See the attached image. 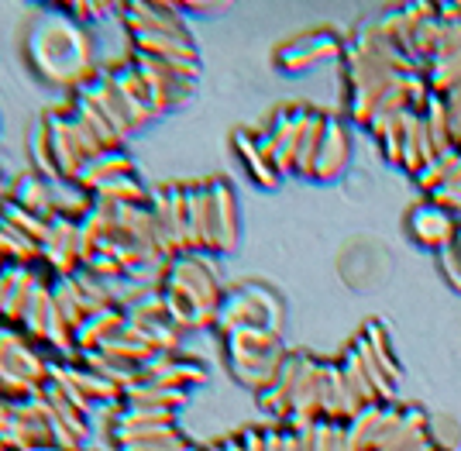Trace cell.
I'll use <instances>...</instances> for the list:
<instances>
[{
  "label": "cell",
  "mask_w": 461,
  "mask_h": 451,
  "mask_svg": "<svg viewBox=\"0 0 461 451\" xmlns=\"http://www.w3.org/2000/svg\"><path fill=\"white\" fill-rule=\"evenodd\" d=\"M28 62L49 86H86L96 77L94 41L69 11H45L28 32Z\"/></svg>",
  "instance_id": "6da1fadb"
},
{
  "label": "cell",
  "mask_w": 461,
  "mask_h": 451,
  "mask_svg": "<svg viewBox=\"0 0 461 451\" xmlns=\"http://www.w3.org/2000/svg\"><path fill=\"white\" fill-rule=\"evenodd\" d=\"M162 300H166V311L179 331H190V328H211L217 324L221 314V303L224 293L217 286V275L203 262V256H176L169 262V273L162 283Z\"/></svg>",
  "instance_id": "7a4b0ae2"
},
{
  "label": "cell",
  "mask_w": 461,
  "mask_h": 451,
  "mask_svg": "<svg viewBox=\"0 0 461 451\" xmlns=\"http://www.w3.org/2000/svg\"><path fill=\"white\" fill-rule=\"evenodd\" d=\"M230 375L255 392H266L286 362V345L276 331L266 328H238L224 334Z\"/></svg>",
  "instance_id": "3957f363"
},
{
  "label": "cell",
  "mask_w": 461,
  "mask_h": 451,
  "mask_svg": "<svg viewBox=\"0 0 461 451\" xmlns=\"http://www.w3.org/2000/svg\"><path fill=\"white\" fill-rule=\"evenodd\" d=\"M279 324H283L279 296L266 290V286H255V283L224 296L221 314H217V328L224 334L238 331V328H266V331L279 334Z\"/></svg>",
  "instance_id": "277c9868"
},
{
  "label": "cell",
  "mask_w": 461,
  "mask_h": 451,
  "mask_svg": "<svg viewBox=\"0 0 461 451\" xmlns=\"http://www.w3.org/2000/svg\"><path fill=\"white\" fill-rule=\"evenodd\" d=\"M403 231L410 235L413 245H420V248H427L430 256H438V252H444L447 245H455L461 224L447 214L444 207H438L434 200H420V203H413V207L406 211Z\"/></svg>",
  "instance_id": "5b68a950"
},
{
  "label": "cell",
  "mask_w": 461,
  "mask_h": 451,
  "mask_svg": "<svg viewBox=\"0 0 461 451\" xmlns=\"http://www.w3.org/2000/svg\"><path fill=\"white\" fill-rule=\"evenodd\" d=\"M334 56H345V41L338 39L334 32H307V35H300V39L286 41V45H279L276 49V66L283 69V73H303L310 66H317V62L324 59H334Z\"/></svg>",
  "instance_id": "8992f818"
},
{
  "label": "cell",
  "mask_w": 461,
  "mask_h": 451,
  "mask_svg": "<svg viewBox=\"0 0 461 451\" xmlns=\"http://www.w3.org/2000/svg\"><path fill=\"white\" fill-rule=\"evenodd\" d=\"M39 256H45L52 262V269L59 273V279H69L79 273V221L73 217H52L49 238L39 248Z\"/></svg>",
  "instance_id": "52a82bcc"
},
{
  "label": "cell",
  "mask_w": 461,
  "mask_h": 451,
  "mask_svg": "<svg viewBox=\"0 0 461 451\" xmlns=\"http://www.w3.org/2000/svg\"><path fill=\"white\" fill-rule=\"evenodd\" d=\"M121 18L131 28V35L145 32V35H166V39L193 41L183 18H179V11L169 7V4H131V7H124Z\"/></svg>",
  "instance_id": "ba28073f"
},
{
  "label": "cell",
  "mask_w": 461,
  "mask_h": 451,
  "mask_svg": "<svg viewBox=\"0 0 461 451\" xmlns=\"http://www.w3.org/2000/svg\"><path fill=\"white\" fill-rule=\"evenodd\" d=\"M79 97H86L96 111L107 118V124L114 128L117 138H124L135 131V124H131V118H128V111H124V100H121L114 79L107 77V73H96L86 86H79Z\"/></svg>",
  "instance_id": "9c48e42d"
},
{
  "label": "cell",
  "mask_w": 461,
  "mask_h": 451,
  "mask_svg": "<svg viewBox=\"0 0 461 451\" xmlns=\"http://www.w3.org/2000/svg\"><path fill=\"white\" fill-rule=\"evenodd\" d=\"M348 158H351V131L341 118L327 121V135L324 145H321V156H317V166H313V176L317 183H330L338 179L348 169Z\"/></svg>",
  "instance_id": "30bf717a"
},
{
  "label": "cell",
  "mask_w": 461,
  "mask_h": 451,
  "mask_svg": "<svg viewBox=\"0 0 461 451\" xmlns=\"http://www.w3.org/2000/svg\"><path fill=\"white\" fill-rule=\"evenodd\" d=\"M303 365H307V355L303 352L286 355V362H283V369H279V375H276V383H272L266 392H258L262 410H269L272 417H279V420H289L293 392H296V383H300V375H303Z\"/></svg>",
  "instance_id": "8fae6325"
},
{
  "label": "cell",
  "mask_w": 461,
  "mask_h": 451,
  "mask_svg": "<svg viewBox=\"0 0 461 451\" xmlns=\"http://www.w3.org/2000/svg\"><path fill=\"white\" fill-rule=\"evenodd\" d=\"M186 196H190V252L193 256L217 252V245H213V190H211V183L186 186Z\"/></svg>",
  "instance_id": "7c38bea8"
},
{
  "label": "cell",
  "mask_w": 461,
  "mask_h": 451,
  "mask_svg": "<svg viewBox=\"0 0 461 451\" xmlns=\"http://www.w3.org/2000/svg\"><path fill=\"white\" fill-rule=\"evenodd\" d=\"M107 77L114 79L117 94H121V100H124V111H128L131 124L141 128L145 121L152 118V100H149V86H145V79H141V73H138L135 59L124 62V66H117V69H111Z\"/></svg>",
  "instance_id": "4fadbf2b"
},
{
  "label": "cell",
  "mask_w": 461,
  "mask_h": 451,
  "mask_svg": "<svg viewBox=\"0 0 461 451\" xmlns=\"http://www.w3.org/2000/svg\"><path fill=\"white\" fill-rule=\"evenodd\" d=\"M45 128H49V141H52V156H56L59 176L62 179H79L86 158L79 156V145L73 138V124H69V114H45Z\"/></svg>",
  "instance_id": "5bb4252c"
},
{
  "label": "cell",
  "mask_w": 461,
  "mask_h": 451,
  "mask_svg": "<svg viewBox=\"0 0 461 451\" xmlns=\"http://www.w3.org/2000/svg\"><path fill=\"white\" fill-rule=\"evenodd\" d=\"M213 245L217 252H230L238 245V200L224 179H213Z\"/></svg>",
  "instance_id": "9a60e30c"
},
{
  "label": "cell",
  "mask_w": 461,
  "mask_h": 451,
  "mask_svg": "<svg viewBox=\"0 0 461 451\" xmlns=\"http://www.w3.org/2000/svg\"><path fill=\"white\" fill-rule=\"evenodd\" d=\"M389 413L393 403H368L366 410H358L348 420V437H351V448L355 451H375L389 424Z\"/></svg>",
  "instance_id": "2e32d148"
},
{
  "label": "cell",
  "mask_w": 461,
  "mask_h": 451,
  "mask_svg": "<svg viewBox=\"0 0 461 451\" xmlns=\"http://www.w3.org/2000/svg\"><path fill=\"white\" fill-rule=\"evenodd\" d=\"M128 328V317L121 307H107V311H100L94 314L83 328L77 331V348L83 355L86 352H100L104 345H111L114 338H121V331Z\"/></svg>",
  "instance_id": "e0dca14e"
},
{
  "label": "cell",
  "mask_w": 461,
  "mask_h": 451,
  "mask_svg": "<svg viewBox=\"0 0 461 451\" xmlns=\"http://www.w3.org/2000/svg\"><path fill=\"white\" fill-rule=\"evenodd\" d=\"M11 203H18L21 211L41 217V221H52V217L59 214L52 186H49V179H41L39 173H28V176L14 179V186H11Z\"/></svg>",
  "instance_id": "ac0fdd59"
},
{
  "label": "cell",
  "mask_w": 461,
  "mask_h": 451,
  "mask_svg": "<svg viewBox=\"0 0 461 451\" xmlns=\"http://www.w3.org/2000/svg\"><path fill=\"white\" fill-rule=\"evenodd\" d=\"M234 152L238 158L245 162V169H249V176L258 183V186H266V190H276L279 186V169H276V162L266 156V149L258 145V138L255 131H238L234 135Z\"/></svg>",
  "instance_id": "d6986e66"
},
{
  "label": "cell",
  "mask_w": 461,
  "mask_h": 451,
  "mask_svg": "<svg viewBox=\"0 0 461 451\" xmlns=\"http://www.w3.org/2000/svg\"><path fill=\"white\" fill-rule=\"evenodd\" d=\"M128 173H135V169H131V158L121 156V149H111V152L96 156L94 162H86L77 183H79V190L96 194L104 183H111V179H117V176H128Z\"/></svg>",
  "instance_id": "ffe728a7"
},
{
  "label": "cell",
  "mask_w": 461,
  "mask_h": 451,
  "mask_svg": "<svg viewBox=\"0 0 461 451\" xmlns=\"http://www.w3.org/2000/svg\"><path fill=\"white\" fill-rule=\"evenodd\" d=\"M327 121H330V114L310 111L307 131H303V141H300V156H296V173L300 176H313V166H317V156H321V145H324L327 135Z\"/></svg>",
  "instance_id": "44dd1931"
},
{
  "label": "cell",
  "mask_w": 461,
  "mask_h": 451,
  "mask_svg": "<svg viewBox=\"0 0 461 451\" xmlns=\"http://www.w3.org/2000/svg\"><path fill=\"white\" fill-rule=\"evenodd\" d=\"M35 283L39 279L28 273V269H7V293H4L0 314H7L11 320H24V311H28V300H32Z\"/></svg>",
  "instance_id": "7402d4cb"
},
{
  "label": "cell",
  "mask_w": 461,
  "mask_h": 451,
  "mask_svg": "<svg viewBox=\"0 0 461 451\" xmlns=\"http://www.w3.org/2000/svg\"><path fill=\"white\" fill-rule=\"evenodd\" d=\"M52 311H56V300H52V286L49 283H35V290H32V300H28V311H24V328L32 331V338H45L49 331V320H52Z\"/></svg>",
  "instance_id": "603a6c76"
},
{
  "label": "cell",
  "mask_w": 461,
  "mask_h": 451,
  "mask_svg": "<svg viewBox=\"0 0 461 451\" xmlns=\"http://www.w3.org/2000/svg\"><path fill=\"white\" fill-rule=\"evenodd\" d=\"M362 341L372 348V355L379 358V365H383L385 373L400 383L403 369H400V358H396V348H393V338H389V331H385L383 320H368L366 328H362Z\"/></svg>",
  "instance_id": "cb8c5ba5"
},
{
  "label": "cell",
  "mask_w": 461,
  "mask_h": 451,
  "mask_svg": "<svg viewBox=\"0 0 461 451\" xmlns=\"http://www.w3.org/2000/svg\"><path fill=\"white\" fill-rule=\"evenodd\" d=\"M145 186L138 183L135 173H128V176H117L111 183H104L100 190H96V200L100 203H114V207H145Z\"/></svg>",
  "instance_id": "d4e9b609"
},
{
  "label": "cell",
  "mask_w": 461,
  "mask_h": 451,
  "mask_svg": "<svg viewBox=\"0 0 461 451\" xmlns=\"http://www.w3.org/2000/svg\"><path fill=\"white\" fill-rule=\"evenodd\" d=\"M183 403H186V392L183 390H166V386H155V383L128 390V407H152V410L176 413Z\"/></svg>",
  "instance_id": "484cf974"
},
{
  "label": "cell",
  "mask_w": 461,
  "mask_h": 451,
  "mask_svg": "<svg viewBox=\"0 0 461 451\" xmlns=\"http://www.w3.org/2000/svg\"><path fill=\"white\" fill-rule=\"evenodd\" d=\"M203 379H207V373H203L196 362H179V358H173V362H169L162 373L155 375L152 383H155V386H166V390H183V392H186V390H193L196 383H203ZM141 386H145V383H141Z\"/></svg>",
  "instance_id": "4316f807"
},
{
  "label": "cell",
  "mask_w": 461,
  "mask_h": 451,
  "mask_svg": "<svg viewBox=\"0 0 461 451\" xmlns=\"http://www.w3.org/2000/svg\"><path fill=\"white\" fill-rule=\"evenodd\" d=\"M32 162H35V173H39L41 179H62L59 176L56 156H52V141H49L45 118L35 121V128H32Z\"/></svg>",
  "instance_id": "83f0119b"
},
{
  "label": "cell",
  "mask_w": 461,
  "mask_h": 451,
  "mask_svg": "<svg viewBox=\"0 0 461 451\" xmlns=\"http://www.w3.org/2000/svg\"><path fill=\"white\" fill-rule=\"evenodd\" d=\"M430 441L441 451H451L461 441V428L451 417H430Z\"/></svg>",
  "instance_id": "f1b7e54d"
},
{
  "label": "cell",
  "mask_w": 461,
  "mask_h": 451,
  "mask_svg": "<svg viewBox=\"0 0 461 451\" xmlns=\"http://www.w3.org/2000/svg\"><path fill=\"white\" fill-rule=\"evenodd\" d=\"M434 258H438V269H441V275L447 279V286L461 293V248L458 245H447V248L438 252Z\"/></svg>",
  "instance_id": "f546056e"
},
{
  "label": "cell",
  "mask_w": 461,
  "mask_h": 451,
  "mask_svg": "<svg viewBox=\"0 0 461 451\" xmlns=\"http://www.w3.org/2000/svg\"><path fill=\"white\" fill-rule=\"evenodd\" d=\"M245 451H269V434L266 431H245Z\"/></svg>",
  "instance_id": "4dcf8cb0"
},
{
  "label": "cell",
  "mask_w": 461,
  "mask_h": 451,
  "mask_svg": "<svg viewBox=\"0 0 461 451\" xmlns=\"http://www.w3.org/2000/svg\"><path fill=\"white\" fill-rule=\"evenodd\" d=\"M213 451H245V437H230V441H224L221 448H213Z\"/></svg>",
  "instance_id": "1f68e13d"
},
{
  "label": "cell",
  "mask_w": 461,
  "mask_h": 451,
  "mask_svg": "<svg viewBox=\"0 0 461 451\" xmlns=\"http://www.w3.org/2000/svg\"><path fill=\"white\" fill-rule=\"evenodd\" d=\"M11 186H14V183H7V176L0 173V196H4V194H11Z\"/></svg>",
  "instance_id": "d6a6232c"
},
{
  "label": "cell",
  "mask_w": 461,
  "mask_h": 451,
  "mask_svg": "<svg viewBox=\"0 0 461 451\" xmlns=\"http://www.w3.org/2000/svg\"><path fill=\"white\" fill-rule=\"evenodd\" d=\"M455 149H461V141H458V145H455Z\"/></svg>",
  "instance_id": "836d02e7"
},
{
  "label": "cell",
  "mask_w": 461,
  "mask_h": 451,
  "mask_svg": "<svg viewBox=\"0 0 461 451\" xmlns=\"http://www.w3.org/2000/svg\"><path fill=\"white\" fill-rule=\"evenodd\" d=\"M0 451H4V448H0Z\"/></svg>",
  "instance_id": "e575fe53"
}]
</instances>
